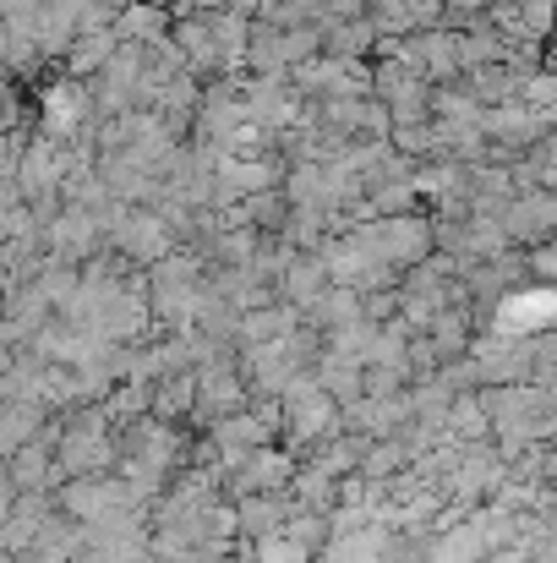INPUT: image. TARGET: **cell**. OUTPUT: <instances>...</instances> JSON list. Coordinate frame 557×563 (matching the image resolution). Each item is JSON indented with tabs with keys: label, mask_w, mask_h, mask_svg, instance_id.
I'll list each match as a JSON object with an SVG mask.
<instances>
[{
	"label": "cell",
	"mask_w": 557,
	"mask_h": 563,
	"mask_svg": "<svg viewBox=\"0 0 557 563\" xmlns=\"http://www.w3.org/2000/svg\"><path fill=\"white\" fill-rule=\"evenodd\" d=\"M509 230H514V235H553L557 230V197H525V202L509 213Z\"/></svg>",
	"instance_id": "obj_1"
}]
</instances>
